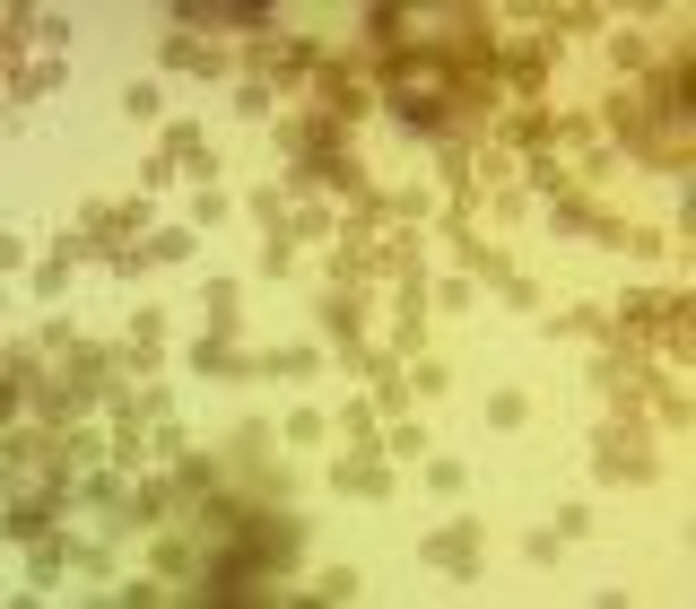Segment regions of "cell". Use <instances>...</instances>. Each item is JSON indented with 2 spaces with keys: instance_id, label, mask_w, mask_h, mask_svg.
<instances>
[{
  "instance_id": "1",
  "label": "cell",
  "mask_w": 696,
  "mask_h": 609,
  "mask_svg": "<svg viewBox=\"0 0 696 609\" xmlns=\"http://www.w3.org/2000/svg\"><path fill=\"white\" fill-rule=\"evenodd\" d=\"M192 26H261V9H210V0H183Z\"/></svg>"
}]
</instances>
